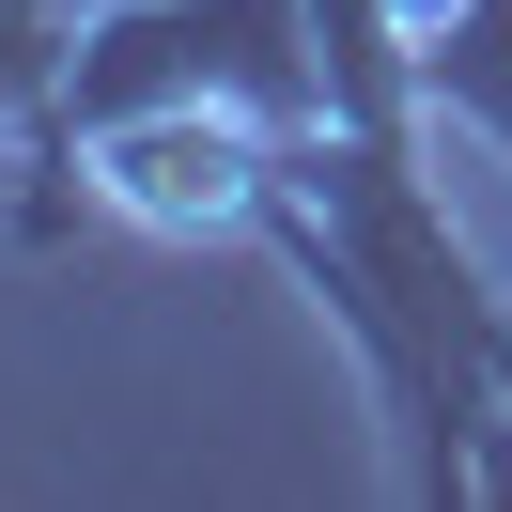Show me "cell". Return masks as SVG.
<instances>
[{
  "mask_svg": "<svg viewBox=\"0 0 512 512\" xmlns=\"http://www.w3.org/2000/svg\"><path fill=\"white\" fill-rule=\"evenodd\" d=\"M264 109V125L311 140L326 125V47H311V0H94L63 47V109H47L32 140V187L78 156L94 125H125V109Z\"/></svg>",
  "mask_w": 512,
  "mask_h": 512,
  "instance_id": "1",
  "label": "cell"
}]
</instances>
